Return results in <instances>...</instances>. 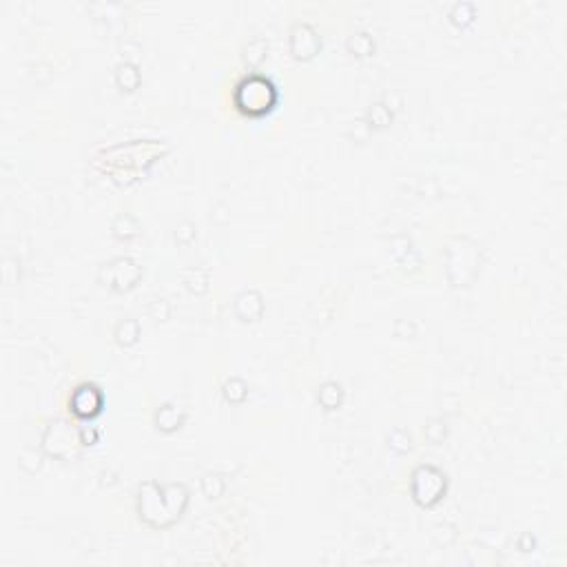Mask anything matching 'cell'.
Instances as JSON below:
<instances>
[{"instance_id": "obj_8", "label": "cell", "mask_w": 567, "mask_h": 567, "mask_svg": "<svg viewBox=\"0 0 567 567\" xmlns=\"http://www.w3.org/2000/svg\"><path fill=\"white\" fill-rule=\"evenodd\" d=\"M264 53H266V43L262 41V38H258V41H253V43H248V47H246V63H250V65H258L262 58H264Z\"/></svg>"}, {"instance_id": "obj_7", "label": "cell", "mask_w": 567, "mask_h": 567, "mask_svg": "<svg viewBox=\"0 0 567 567\" xmlns=\"http://www.w3.org/2000/svg\"><path fill=\"white\" fill-rule=\"evenodd\" d=\"M348 47L353 49L355 53L359 55H368V53H373L375 49V43H373V38H370L368 33H353V38L348 41Z\"/></svg>"}, {"instance_id": "obj_3", "label": "cell", "mask_w": 567, "mask_h": 567, "mask_svg": "<svg viewBox=\"0 0 567 567\" xmlns=\"http://www.w3.org/2000/svg\"><path fill=\"white\" fill-rule=\"evenodd\" d=\"M71 408L78 417H93L102 408V393L93 383H83L73 390Z\"/></svg>"}, {"instance_id": "obj_5", "label": "cell", "mask_w": 567, "mask_h": 567, "mask_svg": "<svg viewBox=\"0 0 567 567\" xmlns=\"http://www.w3.org/2000/svg\"><path fill=\"white\" fill-rule=\"evenodd\" d=\"M319 401L322 406L326 403V408H335L341 401V386L335 381H326L319 390Z\"/></svg>"}, {"instance_id": "obj_1", "label": "cell", "mask_w": 567, "mask_h": 567, "mask_svg": "<svg viewBox=\"0 0 567 567\" xmlns=\"http://www.w3.org/2000/svg\"><path fill=\"white\" fill-rule=\"evenodd\" d=\"M277 100V91L270 80L262 75H248L238 85L235 102L244 113H264Z\"/></svg>"}, {"instance_id": "obj_6", "label": "cell", "mask_w": 567, "mask_h": 567, "mask_svg": "<svg viewBox=\"0 0 567 567\" xmlns=\"http://www.w3.org/2000/svg\"><path fill=\"white\" fill-rule=\"evenodd\" d=\"M182 421V415H178V408L175 406H162L158 410V425L164 430H173Z\"/></svg>"}, {"instance_id": "obj_4", "label": "cell", "mask_w": 567, "mask_h": 567, "mask_svg": "<svg viewBox=\"0 0 567 567\" xmlns=\"http://www.w3.org/2000/svg\"><path fill=\"white\" fill-rule=\"evenodd\" d=\"M319 49V38L310 25L297 23L290 29V51L297 58H310Z\"/></svg>"}, {"instance_id": "obj_2", "label": "cell", "mask_w": 567, "mask_h": 567, "mask_svg": "<svg viewBox=\"0 0 567 567\" xmlns=\"http://www.w3.org/2000/svg\"><path fill=\"white\" fill-rule=\"evenodd\" d=\"M445 490V477L430 465H421L413 475V494L421 505H433Z\"/></svg>"}]
</instances>
